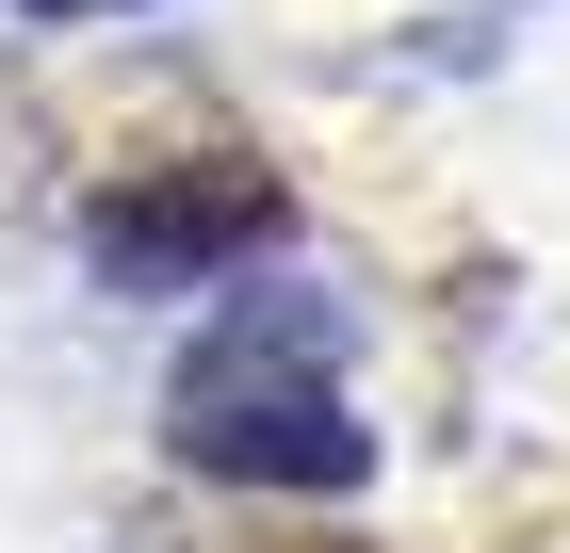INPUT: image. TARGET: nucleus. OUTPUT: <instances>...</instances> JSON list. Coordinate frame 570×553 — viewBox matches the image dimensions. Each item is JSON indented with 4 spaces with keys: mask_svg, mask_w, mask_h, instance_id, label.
<instances>
[{
    "mask_svg": "<svg viewBox=\"0 0 570 553\" xmlns=\"http://www.w3.org/2000/svg\"><path fill=\"white\" fill-rule=\"evenodd\" d=\"M164 440H179L196 472H228V488H358V472H375V424L326 391L309 326H245V309L179 358Z\"/></svg>",
    "mask_w": 570,
    "mask_h": 553,
    "instance_id": "nucleus-1",
    "label": "nucleus"
},
{
    "mask_svg": "<svg viewBox=\"0 0 570 553\" xmlns=\"http://www.w3.org/2000/svg\"><path fill=\"white\" fill-rule=\"evenodd\" d=\"M277 228V179L245 164V147H213V164H164V179H115L82 213L98 277H131V294H164V277H228V260Z\"/></svg>",
    "mask_w": 570,
    "mask_h": 553,
    "instance_id": "nucleus-2",
    "label": "nucleus"
},
{
    "mask_svg": "<svg viewBox=\"0 0 570 553\" xmlns=\"http://www.w3.org/2000/svg\"><path fill=\"white\" fill-rule=\"evenodd\" d=\"M33 17H82V0H33Z\"/></svg>",
    "mask_w": 570,
    "mask_h": 553,
    "instance_id": "nucleus-3",
    "label": "nucleus"
}]
</instances>
